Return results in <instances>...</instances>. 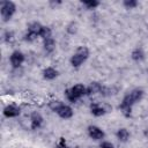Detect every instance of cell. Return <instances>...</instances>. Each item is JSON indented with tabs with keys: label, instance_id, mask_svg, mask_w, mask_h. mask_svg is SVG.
<instances>
[{
	"label": "cell",
	"instance_id": "1",
	"mask_svg": "<svg viewBox=\"0 0 148 148\" xmlns=\"http://www.w3.org/2000/svg\"><path fill=\"white\" fill-rule=\"evenodd\" d=\"M143 97V90L142 89H133L131 92H128L127 95H125V97L123 98V101L119 104V110L121 111V113L125 117H130L132 113V106L140 102Z\"/></svg>",
	"mask_w": 148,
	"mask_h": 148
},
{
	"label": "cell",
	"instance_id": "2",
	"mask_svg": "<svg viewBox=\"0 0 148 148\" xmlns=\"http://www.w3.org/2000/svg\"><path fill=\"white\" fill-rule=\"evenodd\" d=\"M86 94H87V87L83 86L82 83H77V84L71 87L69 89L65 90V96H66L67 101L71 103H75L77 99L83 97Z\"/></svg>",
	"mask_w": 148,
	"mask_h": 148
},
{
	"label": "cell",
	"instance_id": "3",
	"mask_svg": "<svg viewBox=\"0 0 148 148\" xmlns=\"http://www.w3.org/2000/svg\"><path fill=\"white\" fill-rule=\"evenodd\" d=\"M89 57V50L87 46H79L75 51V53L71 57L69 61H71V65L74 67V68H77L80 67Z\"/></svg>",
	"mask_w": 148,
	"mask_h": 148
},
{
	"label": "cell",
	"instance_id": "4",
	"mask_svg": "<svg viewBox=\"0 0 148 148\" xmlns=\"http://www.w3.org/2000/svg\"><path fill=\"white\" fill-rule=\"evenodd\" d=\"M16 12V5L13 1L6 0V1H1L0 3V14H1V18L3 22H8L12 16L15 14Z\"/></svg>",
	"mask_w": 148,
	"mask_h": 148
},
{
	"label": "cell",
	"instance_id": "5",
	"mask_svg": "<svg viewBox=\"0 0 148 148\" xmlns=\"http://www.w3.org/2000/svg\"><path fill=\"white\" fill-rule=\"evenodd\" d=\"M112 108L108 104H101V103H97V102H94L90 104V111L92 113V116L95 117H102L104 116L106 112H109Z\"/></svg>",
	"mask_w": 148,
	"mask_h": 148
},
{
	"label": "cell",
	"instance_id": "6",
	"mask_svg": "<svg viewBox=\"0 0 148 148\" xmlns=\"http://www.w3.org/2000/svg\"><path fill=\"white\" fill-rule=\"evenodd\" d=\"M24 60H25L24 54H23L21 51H18V50L14 51V52L10 54V57H9V61H10V65H12L13 68H18V67H21V65L24 62Z\"/></svg>",
	"mask_w": 148,
	"mask_h": 148
},
{
	"label": "cell",
	"instance_id": "7",
	"mask_svg": "<svg viewBox=\"0 0 148 148\" xmlns=\"http://www.w3.org/2000/svg\"><path fill=\"white\" fill-rule=\"evenodd\" d=\"M87 131H88V135L90 136V139L96 140V141L102 140V139L104 138V135H105L104 132H103V130L99 128L98 126H95V125H90V126H88Z\"/></svg>",
	"mask_w": 148,
	"mask_h": 148
},
{
	"label": "cell",
	"instance_id": "8",
	"mask_svg": "<svg viewBox=\"0 0 148 148\" xmlns=\"http://www.w3.org/2000/svg\"><path fill=\"white\" fill-rule=\"evenodd\" d=\"M20 112H21L20 108L17 105H15V104H8L2 110V113H3V116L6 118H15V117H17L20 114Z\"/></svg>",
	"mask_w": 148,
	"mask_h": 148
},
{
	"label": "cell",
	"instance_id": "9",
	"mask_svg": "<svg viewBox=\"0 0 148 148\" xmlns=\"http://www.w3.org/2000/svg\"><path fill=\"white\" fill-rule=\"evenodd\" d=\"M43 120L44 119H43V117L39 112H37V111L32 112L31 116H30V127H31V130H38L43 125Z\"/></svg>",
	"mask_w": 148,
	"mask_h": 148
},
{
	"label": "cell",
	"instance_id": "10",
	"mask_svg": "<svg viewBox=\"0 0 148 148\" xmlns=\"http://www.w3.org/2000/svg\"><path fill=\"white\" fill-rule=\"evenodd\" d=\"M57 114H58L60 118H62V119H69V118L73 117L74 112H73V109H72L69 105L64 104V105L57 111Z\"/></svg>",
	"mask_w": 148,
	"mask_h": 148
},
{
	"label": "cell",
	"instance_id": "11",
	"mask_svg": "<svg viewBox=\"0 0 148 148\" xmlns=\"http://www.w3.org/2000/svg\"><path fill=\"white\" fill-rule=\"evenodd\" d=\"M102 88H103V86H102L99 82H91V83L87 87V94H86V95L91 96V95L101 94Z\"/></svg>",
	"mask_w": 148,
	"mask_h": 148
},
{
	"label": "cell",
	"instance_id": "12",
	"mask_svg": "<svg viewBox=\"0 0 148 148\" xmlns=\"http://www.w3.org/2000/svg\"><path fill=\"white\" fill-rule=\"evenodd\" d=\"M58 71L54 67H46L43 71V77L45 80H54L58 76Z\"/></svg>",
	"mask_w": 148,
	"mask_h": 148
},
{
	"label": "cell",
	"instance_id": "13",
	"mask_svg": "<svg viewBox=\"0 0 148 148\" xmlns=\"http://www.w3.org/2000/svg\"><path fill=\"white\" fill-rule=\"evenodd\" d=\"M43 49L46 53H52L56 50V40L52 37L43 40Z\"/></svg>",
	"mask_w": 148,
	"mask_h": 148
},
{
	"label": "cell",
	"instance_id": "14",
	"mask_svg": "<svg viewBox=\"0 0 148 148\" xmlns=\"http://www.w3.org/2000/svg\"><path fill=\"white\" fill-rule=\"evenodd\" d=\"M116 136H117V139H118L120 142H126V141H128V139H130V132H128V130L121 127V128H119V130L117 131Z\"/></svg>",
	"mask_w": 148,
	"mask_h": 148
},
{
	"label": "cell",
	"instance_id": "15",
	"mask_svg": "<svg viewBox=\"0 0 148 148\" xmlns=\"http://www.w3.org/2000/svg\"><path fill=\"white\" fill-rule=\"evenodd\" d=\"M131 58L134 60V61H142L145 59V52L141 47H136L132 51L131 53Z\"/></svg>",
	"mask_w": 148,
	"mask_h": 148
},
{
	"label": "cell",
	"instance_id": "16",
	"mask_svg": "<svg viewBox=\"0 0 148 148\" xmlns=\"http://www.w3.org/2000/svg\"><path fill=\"white\" fill-rule=\"evenodd\" d=\"M42 28H43V25H42L39 22H37V21L31 22V23L28 24V31H31V32H34V34H37L38 36H39V32H40Z\"/></svg>",
	"mask_w": 148,
	"mask_h": 148
},
{
	"label": "cell",
	"instance_id": "17",
	"mask_svg": "<svg viewBox=\"0 0 148 148\" xmlns=\"http://www.w3.org/2000/svg\"><path fill=\"white\" fill-rule=\"evenodd\" d=\"M39 37H40L43 40L51 38V37H52V31H51V29H50L49 27H46V25H43V28H42V30H40V32H39Z\"/></svg>",
	"mask_w": 148,
	"mask_h": 148
},
{
	"label": "cell",
	"instance_id": "18",
	"mask_svg": "<svg viewBox=\"0 0 148 148\" xmlns=\"http://www.w3.org/2000/svg\"><path fill=\"white\" fill-rule=\"evenodd\" d=\"M81 2L83 6H86L87 9H95L99 6V1L97 0H82Z\"/></svg>",
	"mask_w": 148,
	"mask_h": 148
},
{
	"label": "cell",
	"instance_id": "19",
	"mask_svg": "<svg viewBox=\"0 0 148 148\" xmlns=\"http://www.w3.org/2000/svg\"><path fill=\"white\" fill-rule=\"evenodd\" d=\"M77 29H79V25H77V23L74 22V21L69 22V23L66 25V31H67V34H69V35H75V34L77 32Z\"/></svg>",
	"mask_w": 148,
	"mask_h": 148
},
{
	"label": "cell",
	"instance_id": "20",
	"mask_svg": "<svg viewBox=\"0 0 148 148\" xmlns=\"http://www.w3.org/2000/svg\"><path fill=\"white\" fill-rule=\"evenodd\" d=\"M65 103H62L61 101H59V99H53V101H51V102H49V108L52 110V111H54V112H57L62 105H64Z\"/></svg>",
	"mask_w": 148,
	"mask_h": 148
},
{
	"label": "cell",
	"instance_id": "21",
	"mask_svg": "<svg viewBox=\"0 0 148 148\" xmlns=\"http://www.w3.org/2000/svg\"><path fill=\"white\" fill-rule=\"evenodd\" d=\"M37 37H39L37 34H34V32L27 30V32H25L24 36H23V39H24L25 42H28V43H32V42H35V40L37 39Z\"/></svg>",
	"mask_w": 148,
	"mask_h": 148
},
{
	"label": "cell",
	"instance_id": "22",
	"mask_svg": "<svg viewBox=\"0 0 148 148\" xmlns=\"http://www.w3.org/2000/svg\"><path fill=\"white\" fill-rule=\"evenodd\" d=\"M123 5H124V7L126 9H133V8L138 7L139 2L136 0H124L123 1Z\"/></svg>",
	"mask_w": 148,
	"mask_h": 148
},
{
	"label": "cell",
	"instance_id": "23",
	"mask_svg": "<svg viewBox=\"0 0 148 148\" xmlns=\"http://www.w3.org/2000/svg\"><path fill=\"white\" fill-rule=\"evenodd\" d=\"M13 38H14V32L12 30H6L5 34H3V40L9 43V42L13 40Z\"/></svg>",
	"mask_w": 148,
	"mask_h": 148
},
{
	"label": "cell",
	"instance_id": "24",
	"mask_svg": "<svg viewBox=\"0 0 148 148\" xmlns=\"http://www.w3.org/2000/svg\"><path fill=\"white\" fill-rule=\"evenodd\" d=\"M56 148H68V146L66 145V141H65L64 138H60V140L56 145Z\"/></svg>",
	"mask_w": 148,
	"mask_h": 148
},
{
	"label": "cell",
	"instance_id": "25",
	"mask_svg": "<svg viewBox=\"0 0 148 148\" xmlns=\"http://www.w3.org/2000/svg\"><path fill=\"white\" fill-rule=\"evenodd\" d=\"M99 148H114V146L110 141H102L99 145Z\"/></svg>",
	"mask_w": 148,
	"mask_h": 148
},
{
	"label": "cell",
	"instance_id": "26",
	"mask_svg": "<svg viewBox=\"0 0 148 148\" xmlns=\"http://www.w3.org/2000/svg\"><path fill=\"white\" fill-rule=\"evenodd\" d=\"M49 3H50V6H52V7H57V6L61 5V1H60V0H57V1H54V0H51Z\"/></svg>",
	"mask_w": 148,
	"mask_h": 148
},
{
	"label": "cell",
	"instance_id": "27",
	"mask_svg": "<svg viewBox=\"0 0 148 148\" xmlns=\"http://www.w3.org/2000/svg\"><path fill=\"white\" fill-rule=\"evenodd\" d=\"M145 135H146V136H148V128L145 131Z\"/></svg>",
	"mask_w": 148,
	"mask_h": 148
}]
</instances>
